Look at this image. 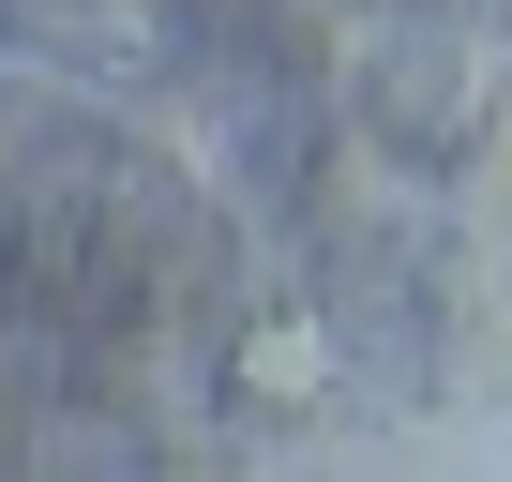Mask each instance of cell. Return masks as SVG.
Segmentation results:
<instances>
[{
	"mask_svg": "<svg viewBox=\"0 0 512 482\" xmlns=\"http://www.w3.org/2000/svg\"><path fill=\"white\" fill-rule=\"evenodd\" d=\"M241 377H256V392H317V332H256Z\"/></svg>",
	"mask_w": 512,
	"mask_h": 482,
	"instance_id": "1",
	"label": "cell"
}]
</instances>
